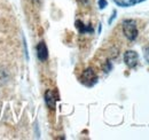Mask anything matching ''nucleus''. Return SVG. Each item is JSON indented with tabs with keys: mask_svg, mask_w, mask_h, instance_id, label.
I'll use <instances>...</instances> for the list:
<instances>
[{
	"mask_svg": "<svg viewBox=\"0 0 149 140\" xmlns=\"http://www.w3.org/2000/svg\"><path fill=\"white\" fill-rule=\"evenodd\" d=\"M122 28H123V34L124 36L130 40L134 41L138 37V27H136V22L132 18H126L122 22Z\"/></svg>",
	"mask_w": 149,
	"mask_h": 140,
	"instance_id": "nucleus-1",
	"label": "nucleus"
},
{
	"mask_svg": "<svg viewBox=\"0 0 149 140\" xmlns=\"http://www.w3.org/2000/svg\"><path fill=\"white\" fill-rule=\"evenodd\" d=\"M80 83L87 88H92L97 83V75L92 68L85 69L80 75Z\"/></svg>",
	"mask_w": 149,
	"mask_h": 140,
	"instance_id": "nucleus-2",
	"label": "nucleus"
},
{
	"mask_svg": "<svg viewBox=\"0 0 149 140\" xmlns=\"http://www.w3.org/2000/svg\"><path fill=\"white\" fill-rule=\"evenodd\" d=\"M44 99H45L46 106H47L51 110H54L56 107V102L60 100L58 92H57L56 90H47V91L45 92Z\"/></svg>",
	"mask_w": 149,
	"mask_h": 140,
	"instance_id": "nucleus-3",
	"label": "nucleus"
},
{
	"mask_svg": "<svg viewBox=\"0 0 149 140\" xmlns=\"http://www.w3.org/2000/svg\"><path fill=\"white\" fill-rule=\"evenodd\" d=\"M124 62L129 68H134L139 62V54L135 51H126L124 53Z\"/></svg>",
	"mask_w": 149,
	"mask_h": 140,
	"instance_id": "nucleus-4",
	"label": "nucleus"
},
{
	"mask_svg": "<svg viewBox=\"0 0 149 140\" xmlns=\"http://www.w3.org/2000/svg\"><path fill=\"white\" fill-rule=\"evenodd\" d=\"M37 56L38 60L41 62H45L48 59V48H47L45 41H40L37 45Z\"/></svg>",
	"mask_w": 149,
	"mask_h": 140,
	"instance_id": "nucleus-5",
	"label": "nucleus"
},
{
	"mask_svg": "<svg viewBox=\"0 0 149 140\" xmlns=\"http://www.w3.org/2000/svg\"><path fill=\"white\" fill-rule=\"evenodd\" d=\"M74 25H76V29L78 30V32L81 34V35H84V34H93L94 32L93 27H92L91 24L86 25V24H84L80 20H77V21L74 22Z\"/></svg>",
	"mask_w": 149,
	"mask_h": 140,
	"instance_id": "nucleus-6",
	"label": "nucleus"
},
{
	"mask_svg": "<svg viewBox=\"0 0 149 140\" xmlns=\"http://www.w3.org/2000/svg\"><path fill=\"white\" fill-rule=\"evenodd\" d=\"M146 0H113V2L118 6V7H132V6H135L138 4H141Z\"/></svg>",
	"mask_w": 149,
	"mask_h": 140,
	"instance_id": "nucleus-7",
	"label": "nucleus"
},
{
	"mask_svg": "<svg viewBox=\"0 0 149 140\" xmlns=\"http://www.w3.org/2000/svg\"><path fill=\"white\" fill-rule=\"evenodd\" d=\"M7 79H8V74H7V71L1 69V71H0V84L6 83Z\"/></svg>",
	"mask_w": 149,
	"mask_h": 140,
	"instance_id": "nucleus-8",
	"label": "nucleus"
},
{
	"mask_svg": "<svg viewBox=\"0 0 149 140\" xmlns=\"http://www.w3.org/2000/svg\"><path fill=\"white\" fill-rule=\"evenodd\" d=\"M112 70V63L110 61H106V63L103 64V71L106 72V74H108V72H110Z\"/></svg>",
	"mask_w": 149,
	"mask_h": 140,
	"instance_id": "nucleus-9",
	"label": "nucleus"
},
{
	"mask_svg": "<svg viewBox=\"0 0 149 140\" xmlns=\"http://www.w3.org/2000/svg\"><path fill=\"white\" fill-rule=\"evenodd\" d=\"M97 5H99V8L100 9H104L107 7V5H108V1L107 0H99L97 1Z\"/></svg>",
	"mask_w": 149,
	"mask_h": 140,
	"instance_id": "nucleus-10",
	"label": "nucleus"
},
{
	"mask_svg": "<svg viewBox=\"0 0 149 140\" xmlns=\"http://www.w3.org/2000/svg\"><path fill=\"white\" fill-rule=\"evenodd\" d=\"M116 15H117V12H116V10H112L111 16H110V18H109V21H108V23H109V24H111L112 21H113V20L116 18Z\"/></svg>",
	"mask_w": 149,
	"mask_h": 140,
	"instance_id": "nucleus-11",
	"label": "nucleus"
},
{
	"mask_svg": "<svg viewBox=\"0 0 149 140\" xmlns=\"http://www.w3.org/2000/svg\"><path fill=\"white\" fill-rule=\"evenodd\" d=\"M145 59H146V61L149 63V47H147L146 51H145Z\"/></svg>",
	"mask_w": 149,
	"mask_h": 140,
	"instance_id": "nucleus-12",
	"label": "nucleus"
}]
</instances>
